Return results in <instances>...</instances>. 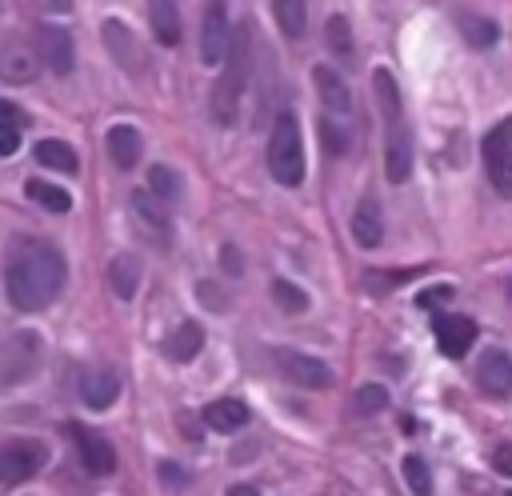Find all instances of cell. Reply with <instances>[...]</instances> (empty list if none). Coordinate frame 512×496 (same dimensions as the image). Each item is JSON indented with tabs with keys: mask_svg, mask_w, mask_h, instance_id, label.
<instances>
[{
	"mask_svg": "<svg viewBox=\"0 0 512 496\" xmlns=\"http://www.w3.org/2000/svg\"><path fill=\"white\" fill-rule=\"evenodd\" d=\"M68 280V264L64 252L48 240H20L8 256V272H4V292L8 304L16 312H40L44 304H52L60 296Z\"/></svg>",
	"mask_w": 512,
	"mask_h": 496,
	"instance_id": "1",
	"label": "cell"
},
{
	"mask_svg": "<svg viewBox=\"0 0 512 496\" xmlns=\"http://www.w3.org/2000/svg\"><path fill=\"white\" fill-rule=\"evenodd\" d=\"M372 92H376V108H380V120H384V172H388L392 184H404L412 176V136H408V124H404L400 88H396L388 68L372 72Z\"/></svg>",
	"mask_w": 512,
	"mask_h": 496,
	"instance_id": "2",
	"label": "cell"
},
{
	"mask_svg": "<svg viewBox=\"0 0 512 496\" xmlns=\"http://www.w3.org/2000/svg\"><path fill=\"white\" fill-rule=\"evenodd\" d=\"M220 76L212 84V96H208V112L220 128L236 124L240 116V100H244V88H248V76H252V36L248 28H236L232 40H228V52L220 60Z\"/></svg>",
	"mask_w": 512,
	"mask_h": 496,
	"instance_id": "3",
	"label": "cell"
},
{
	"mask_svg": "<svg viewBox=\"0 0 512 496\" xmlns=\"http://www.w3.org/2000/svg\"><path fill=\"white\" fill-rule=\"evenodd\" d=\"M268 172L276 184L296 188L304 180V136L296 112H280L268 136Z\"/></svg>",
	"mask_w": 512,
	"mask_h": 496,
	"instance_id": "4",
	"label": "cell"
},
{
	"mask_svg": "<svg viewBox=\"0 0 512 496\" xmlns=\"http://www.w3.org/2000/svg\"><path fill=\"white\" fill-rule=\"evenodd\" d=\"M44 360V344L36 332H12L4 344H0V388H16L24 380L36 376Z\"/></svg>",
	"mask_w": 512,
	"mask_h": 496,
	"instance_id": "5",
	"label": "cell"
},
{
	"mask_svg": "<svg viewBox=\"0 0 512 496\" xmlns=\"http://www.w3.org/2000/svg\"><path fill=\"white\" fill-rule=\"evenodd\" d=\"M484 168H488L492 188L504 200H512V116H504L500 124L488 128V136H484Z\"/></svg>",
	"mask_w": 512,
	"mask_h": 496,
	"instance_id": "6",
	"label": "cell"
},
{
	"mask_svg": "<svg viewBox=\"0 0 512 496\" xmlns=\"http://www.w3.org/2000/svg\"><path fill=\"white\" fill-rule=\"evenodd\" d=\"M48 460V448L40 440H12V444H0V488L8 484H20L28 476H36Z\"/></svg>",
	"mask_w": 512,
	"mask_h": 496,
	"instance_id": "7",
	"label": "cell"
},
{
	"mask_svg": "<svg viewBox=\"0 0 512 496\" xmlns=\"http://www.w3.org/2000/svg\"><path fill=\"white\" fill-rule=\"evenodd\" d=\"M272 360H276V372H280L284 380L300 384V388H328V384H332V368H328L324 360L308 356V352L276 348V352H272Z\"/></svg>",
	"mask_w": 512,
	"mask_h": 496,
	"instance_id": "8",
	"label": "cell"
},
{
	"mask_svg": "<svg viewBox=\"0 0 512 496\" xmlns=\"http://www.w3.org/2000/svg\"><path fill=\"white\" fill-rule=\"evenodd\" d=\"M72 444H76V456H80V464H84L88 476H108V472H116V448H112L96 428L72 424Z\"/></svg>",
	"mask_w": 512,
	"mask_h": 496,
	"instance_id": "9",
	"label": "cell"
},
{
	"mask_svg": "<svg viewBox=\"0 0 512 496\" xmlns=\"http://www.w3.org/2000/svg\"><path fill=\"white\" fill-rule=\"evenodd\" d=\"M232 28H228V8L224 0H208L204 4V24H200V60L204 64H220L228 52Z\"/></svg>",
	"mask_w": 512,
	"mask_h": 496,
	"instance_id": "10",
	"label": "cell"
},
{
	"mask_svg": "<svg viewBox=\"0 0 512 496\" xmlns=\"http://www.w3.org/2000/svg\"><path fill=\"white\" fill-rule=\"evenodd\" d=\"M36 56L44 68H52L56 76H68L72 64H76V48H72V36L56 24H40L36 28Z\"/></svg>",
	"mask_w": 512,
	"mask_h": 496,
	"instance_id": "11",
	"label": "cell"
},
{
	"mask_svg": "<svg viewBox=\"0 0 512 496\" xmlns=\"http://www.w3.org/2000/svg\"><path fill=\"white\" fill-rule=\"evenodd\" d=\"M432 332H436L440 352L456 360V356H464V352L472 348V340H476V320L456 316V312H444V316L432 320Z\"/></svg>",
	"mask_w": 512,
	"mask_h": 496,
	"instance_id": "12",
	"label": "cell"
},
{
	"mask_svg": "<svg viewBox=\"0 0 512 496\" xmlns=\"http://www.w3.org/2000/svg\"><path fill=\"white\" fill-rule=\"evenodd\" d=\"M132 216H136V224H140L152 240H160V244H168V240H172V216H168L164 200H156L148 188L132 192Z\"/></svg>",
	"mask_w": 512,
	"mask_h": 496,
	"instance_id": "13",
	"label": "cell"
},
{
	"mask_svg": "<svg viewBox=\"0 0 512 496\" xmlns=\"http://www.w3.org/2000/svg\"><path fill=\"white\" fill-rule=\"evenodd\" d=\"M100 36H104V44H108V52H112V60H116L120 68H128L132 76L144 72V56H140V44H136V36L128 32V24L104 20V24H100Z\"/></svg>",
	"mask_w": 512,
	"mask_h": 496,
	"instance_id": "14",
	"label": "cell"
},
{
	"mask_svg": "<svg viewBox=\"0 0 512 496\" xmlns=\"http://www.w3.org/2000/svg\"><path fill=\"white\" fill-rule=\"evenodd\" d=\"M476 384L488 396H508L512 392V356L500 352V348H488L476 360Z\"/></svg>",
	"mask_w": 512,
	"mask_h": 496,
	"instance_id": "15",
	"label": "cell"
},
{
	"mask_svg": "<svg viewBox=\"0 0 512 496\" xmlns=\"http://www.w3.org/2000/svg\"><path fill=\"white\" fill-rule=\"evenodd\" d=\"M36 72H40V56H36V48L16 44V40L0 48V80H4V84H32Z\"/></svg>",
	"mask_w": 512,
	"mask_h": 496,
	"instance_id": "16",
	"label": "cell"
},
{
	"mask_svg": "<svg viewBox=\"0 0 512 496\" xmlns=\"http://www.w3.org/2000/svg\"><path fill=\"white\" fill-rule=\"evenodd\" d=\"M312 80H316V92H320V100H324V108H328L332 116H348V112H352V88H348V80H344L336 68L320 64V68L312 72Z\"/></svg>",
	"mask_w": 512,
	"mask_h": 496,
	"instance_id": "17",
	"label": "cell"
},
{
	"mask_svg": "<svg viewBox=\"0 0 512 496\" xmlns=\"http://www.w3.org/2000/svg\"><path fill=\"white\" fill-rule=\"evenodd\" d=\"M80 396H84L88 408L104 412V408L116 404V396H120V372H116V368H92V372L80 380Z\"/></svg>",
	"mask_w": 512,
	"mask_h": 496,
	"instance_id": "18",
	"label": "cell"
},
{
	"mask_svg": "<svg viewBox=\"0 0 512 496\" xmlns=\"http://www.w3.org/2000/svg\"><path fill=\"white\" fill-rule=\"evenodd\" d=\"M200 348H204V328L196 320H180L164 340V356L176 364H188L192 356H200Z\"/></svg>",
	"mask_w": 512,
	"mask_h": 496,
	"instance_id": "19",
	"label": "cell"
},
{
	"mask_svg": "<svg viewBox=\"0 0 512 496\" xmlns=\"http://www.w3.org/2000/svg\"><path fill=\"white\" fill-rule=\"evenodd\" d=\"M104 144H108V156H112L116 168H136L140 148H144V140H140V132L132 124H112Z\"/></svg>",
	"mask_w": 512,
	"mask_h": 496,
	"instance_id": "20",
	"label": "cell"
},
{
	"mask_svg": "<svg viewBox=\"0 0 512 496\" xmlns=\"http://www.w3.org/2000/svg\"><path fill=\"white\" fill-rule=\"evenodd\" d=\"M148 24H152V36L164 48L180 44V8H176V0H148Z\"/></svg>",
	"mask_w": 512,
	"mask_h": 496,
	"instance_id": "21",
	"label": "cell"
},
{
	"mask_svg": "<svg viewBox=\"0 0 512 496\" xmlns=\"http://www.w3.org/2000/svg\"><path fill=\"white\" fill-rule=\"evenodd\" d=\"M352 236H356V244H364V248H376V244L384 240L380 204H376L372 196H364V200L356 204V212H352Z\"/></svg>",
	"mask_w": 512,
	"mask_h": 496,
	"instance_id": "22",
	"label": "cell"
},
{
	"mask_svg": "<svg viewBox=\"0 0 512 496\" xmlns=\"http://www.w3.org/2000/svg\"><path fill=\"white\" fill-rule=\"evenodd\" d=\"M108 284L120 300H132L136 288H140V260L132 252H116L112 264H108Z\"/></svg>",
	"mask_w": 512,
	"mask_h": 496,
	"instance_id": "23",
	"label": "cell"
},
{
	"mask_svg": "<svg viewBox=\"0 0 512 496\" xmlns=\"http://www.w3.org/2000/svg\"><path fill=\"white\" fill-rule=\"evenodd\" d=\"M204 424L208 428H216V432H236V428H244V420H248V408L240 404V400H232V396H220V400H212V404H204Z\"/></svg>",
	"mask_w": 512,
	"mask_h": 496,
	"instance_id": "24",
	"label": "cell"
},
{
	"mask_svg": "<svg viewBox=\"0 0 512 496\" xmlns=\"http://www.w3.org/2000/svg\"><path fill=\"white\" fill-rule=\"evenodd\" d=\"M32 152H36V164H44V168H52V172H76V168H80L76 148L64 144V140H40Z\"/></svg>",
	"mask_w": 512,
	"mask_h": 496,
	"instance_id": "25",
	"label": "cell"
},
{
	"mask_svg": "<svg viewBox=\"0 0 512 496\" xmlns=\"http://www.w3.org/2000/svg\"><path fill=\"white\" fill-rule=\"evenodd\" d=\"M272 16L280 24V32L288 40L304 36V20H308V0H272Z\"/></svg>",
	"mask_w": 512,
	"mask_h": 496,
	"instance_id": "26",
	"label": "cell"
},
{
	"mask_svg": "<svg viewBox=\"0 0 512 496\" xmlns=\"http://www.w3.org/2000/svg\"><path fill=\"white\" fill-rule=\"evenodd\" d=\"M148 192L168 204V200H180L184 180H180V172H172L168 164H152V168H148Z\"/></svg>",
	"mask_w": 512,
	"mask_h": 496,
	"instance_id": "27",
	"label": "cell"
},
{
	"mask_svg": "<svg viewBox=\"0 0 512 496\" xmlns=\"http://www.w3.org/2000/svg\"><path fill=\"white\" fill-rule=\"evenodd\" d=\"M460 32H464V40L472 48H492L500 40L496 20H488V16H460Z\"/></svg>",
	"mask_w": 512,
	"mask_h": 496,
	"instance_id": "28",
	"label": "cell"
},
{
	"mask_svg": "<svg viewBox=\"0 0 512 496\" xmlns=\"http://www.w3.org/2000/svg\"><path fill=\"white\" fill-rule=\"evenodd\" d=\"M28 200H36L48 212H68L72 208V196L60 184H48V180H28Z\"/></svg>",
	"mask_w": 512,
	"mask_h": 496,
	"instance_id": "29",
	"label": "cell"
},
{
	"mask_svg": "<svg viewBox=\"0 0 512 496\" xmlns=\"http://www.w3.org/2000/svg\"><path fill=\"white\" fill-rule=\"evenodd\" d=\"M272 300H276V308H284L288 316H296V312H304L312 300H308V292L304 288H296L292 280H272Z\"/></svg>",
	"mask_w": 512,
	"mask_h": 496,
	"instance_id": "30",
	"label": "cell"
},
{
	"mask_svg": "<svg viewBox=\"0 0 512 496\" xmlns=\"http://www.w3.org/2000/svg\"><path fill=\"white\" fill-rule=\"evenodd\" d=\"M400 472H404V484H408L416 496H428V492H432V472H428V464H424L420 456H404V460H400Z\"/></svg>",
	"mask_w": 512,
	"mask_h": 496,
	"instance_id": "31",
	"label": "cell"
},
{
	"mask_svg": "<svg viewBox=\"0 0 512 496\" xmlns=\"http://www.w3.org/2000/svg\"><path fill=\"white\" fill-rule=\"evenodd\" d=\"M324 36H328V48L336 56H352V24H348V16H328Z\"/></svg>",
	"mask_w": 512,
	"mask_h": 496,
	"instance_id": "32",
	"label": "cell"
},
{
	"mask_svg": "<svg viewBox=\"0 0 512 496\" xmlns=\"http://www.w3.org/2000/svg\"><path fill=\"white\" fill-rule=\"evenodd\" d=\"M384 404H388V388H384V384H364V388L356 392V412H360V416L380 412Z\"/></svg>",
	"mask_w": 512,
	"mask_h": 496,
	"instance_id": "33",
	"label": "cell"
},
{
	"mask_svg": "<svg viewBox=\"0 0 512 496\" xmlns=\"http://www.w3.org/2000/svg\"><path fill=\"white\" fill-rule=\"evenodd\" d=\"M320 136H324V144H328V152H332V156H340V152L348 148V136H344V128H336L332 120H324V124H320Z\"/></svg>",
	"mask_w": 512,
	"mask_h": 496,
	"instance_id": "34",
	"label": "cell"
},
{
	"mask_svg": "<svg viewBox=\"0 0 512 496\" xmlns=\"http://www.w3.org/2000/svg\"><path fill=\"white\" fill-rule=\"evenodd\" d=\"M400 280H408V272H368L364 288H368V292H384V288H392V284H400Z\"/></svg>",
	"mask_w": 512,
	"mask_h": 496,
	"instance_id": "35",
	"label": "cell"
},
{
	"mask_svg": "<svg viewBox=\"0 0 512 496\" xmlns=\"http://www.w3.org/2000/svg\"><path fill=\"white\" fill-rule=\"evenodd\" d=\"M0 124H8V128H20L24 132V124H28V116L12 104V100H0Z\"/></svg>",
	"mask_w": 512,
	"mask_h": 496,
	"instance_id": "36",
	"label": "cell"
},
{
	"mask_svg": "<svg viewBox=\"0 0 512 496\" xmlns=\"http://www.w3.org/2000/svg\"><path fill=\"white\" fill-rule=\"evenodd\" d=\"M492 464H496V472H500V476H508V480H512V444H496Z\"/></svg>",
	"mask_w": 512,
	"mask_h": 496,
	"instance_id": "37",
	"label": "cell"
},
{
	"mask_svg": "<svg viewBox=\"0 0 512 496\" xmlns=\"http://www.w3.org/2000/svg\"><path fill=\"white\" fill-rule=\"evenodd\" d=\"M16 148H20V128L0 124V156H12Z\"/></svg>",
	"mask_w": 512,
	"mask_h": 496,
	"instance_id": "38",
	"label": "cell"
},
{
	"mask_svg": "<svg viewBox=\"0 0 512 496\" xmlns=\"http://www.w3.org/2000/svg\"><path fill=\"white\" fill-rule=\"evenodd\" d=\"M200 300H208L216 312H224V304H228V296H224L216 284H200Z\"/></svg>",
	"mask_w": 512,
	"mask_h": 496,
	"instance_id": "39",
	"label": "cell"
},
{
	"mask_svg": "<svg viewBox=\"0 0 512 496\" xmlns=\"http://www.w3.org/2000/svg\"><path fill=\"white\" fill-rule=\"evenodd\" d=\"M220 260H224V268H228V276H240V256H236V248H232V244H224V252H220Z\"/></svg>",
	"mask_w": 512,
	"mask_h": 496,
	"instance_id": "40",
	"label": "cell"
},
{
	"mask_svg": "<svg viewBox=\"0 0 512 496\" xmlns=\"http://www.w3.org/2000/svg\"><path fill=\"white\" fill-rule=\"evenodd\" d=\"M452 296V288H428V292H420V304H436V300H448Z\"/></svg>",
	"mask_w": 512,
	"mask_h": 496,
	"instance_id": "41",
	"label": "cell"
},
{
	"mask_svg": "<svg viewBox=\"0 0 512 496\" xmlns=\"http://www.w3.org/2000/svg\"><path fill=\"white\" fill-rule=\"evenodd\" d=\"M228 496H260V492H256L252 484H232V488H228Z\"/></svg>",
	"mask_w": 512,
	"mask_h": 496,
	"instance_id": "42",
	"label": "cell"
},
{
	"mask_svg": "<svg viewBox=\"0 0 512 496\" xmlns=\"http://www.w3.org/2000/svg\"><path fill=\"white\" fill-rule=\"evenodd\" d=\"M48 12H68V0H40Z\"/></svg>",
	"mask_w": 512,
	"mask_h": 496,
	"instance_id": "43",
	"label": "cell"
},
{
	"mask_svg": "<svg viewBox=\"0 0 512 496\" xmlns=\"http://www.w3.org/2000/svg\"><path fill=\"white\" fill-rule=\"evenodd\" d=\"M504 292H508V300H512V276H508V284H504Z\"/></svg>",
	"mask_w": 512,
	"mask_h": 496,
	"instance_id": "44",
	"label": "cell"
},
{
	"mask_svg": "<svg viewBox=\"0 0 512 496\" xmlns=\"http://www.w3.org/2000/svg\"><path fill=\"white\" fill-rule=\"evenodd\" d=\"M508 496H512V492H508Z\"/></svg>",
	"mask_w": 512,
	"mask_h": 496,
	"instance_id": "45",
	"label": "cell"
}]
</instances>
